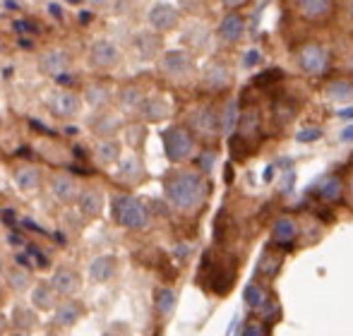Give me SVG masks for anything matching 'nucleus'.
<instances>
[{
    "label": "nucleus",
    "instance_id": "f257e3e1",
    "mask_svg": "<svg viewBox=\"0 0 353 336\" xmlns=\"http://www.w3.org/2000/svg\"><path fill=\"white\" fill-rule=\"evenodd\" d=\"M207 182L200 173L183 171L176 173L171 180L166 182V197L176 209L181 211H192L205 202L207 197Z\"/></svg>",
    "mask_w": 353,
    "mask_h": 336
},
{
    "label": "nucleus",
    "instance_id": "f03ea898",
    "mask_svg": "<svg viewBox=\"0 0 353 336\" xmlns=\"http://www.w3.org/2000/svg\"><path fill=\"white\" fill-rule=\"evenodd\" d=\"M163 147H166V156L171 161H183L192 154L195 149V140L185 127H168L163 132Z\"/></svg>",
    "mask_w": 353,
    "mask_h": 336
},
{
    "label": "nucleus",
    "instance_id": "7ed1b4c3",
    "mask_svg": "<svg viewBox=\"0 0 353 336\" xmlns=\"http://www.w3.org/2000/svg\"><path fill=\"white\" fill-rule=\"evenodd\" d=\"M116 219L125 229H144L149 221L147 207L135 197H121L116 202Z\"/></svg>",
    "mask_w": 353,
    "mask_h": 336
},
{
    "label": "nucleus",
    "instance_id": "20e7f679",
    "mask_svg": "<svg viewBox=\"0 0 353 336\" xmlns=\"http://www.w3.org/2000/svg\"><path fill=\"white\" fill-rule=\"evenodd\" d=\"M296 61H298V65H301V70L307 72V75H322V72L327 70L330 56H327V51L320 43H305V46L298 48Z\"/></svg>",
    "mask_w": 353,
    "mask_h": 336
},
{
    "label": "nucleus",
    "instance_id": "39448f33",
    "mask_svg": "<svg viewBox=\"0 0 353 336\" xmlns=\"http://www.w3.org/2000/svg\"><path fill=\"white\" fill-rule=\"evenodd\" d=\"M178 19H181L178 10L168 3H157L149 10V24H152L154 29H159V32H171L178 24Z\"/></svg>",
    "mask_w": 353,
    "mask_h": 336
},
{
    "label": "nucleus",
    "instance_id": "423d86ee",
    "mask_svg": "<svg viewBox=\"0 0 353 336\" xmlns=\"http://www.w3.org/2000/svg\"><path fill=\"white\" fill-rule=\"evenodd\" d=\"M89 58H92V63L97 67H103V70H108V67H116L118 65V61H121V51L116 48V43L101 39V41H97L92 46V51H89Z\"/></svg>",
    "mask_w": 353,
    "mask_h": 336
},
{
    "label": "nucleus",
    "instance_id": "0eeeda50",
    "mask_svg": "<svg viewBox=\"0 0 353 336\" xmlns=\"http://www.w3.org/2000/svg\"><path fill=\"white\" fill-rule=\"evenodd\" d=\"M48 106H51V111L56 113V116L72 118L79 113V98L74 96L72 92H63V89H58V92H53L51 96H48Z\"/></svg>",
    "mask_w": 353,
    "mask_h": 336
},
{
    "label": "nucleus",
    "instance_id": "6e6552de",
    "mask_svg": "<svg viewBox=\"0 0 353 336\" xmlns=\"http://www.w3.org/2000/svg\"><path fill=\"white\" fill-rule=\"evenodd\" d=\"M68 65H70V58H68L65 51H58V48L46 51L41 58H39V67H41V72L43 75H51V77H61L63 72L68 70Z\"/></svg>",
    "mask_w": 353,
    "mask_h": 336
},
{
    "label": "nucleus",
    "instance_id": "1a4fd4ad",
    "mask_svg": "<svg viewBox=\"0 0 353 336\" xmlns=\"http://www.w3.org/2000/svg\"><path fill=\"white\" fill-rule=\"evenodd\" d=\"M161 67L166 75L171 77H185L188 72L192 70V63H190V56L183 51H168L161 61Z\"/></svg>",
    "mask_w": 353,
    "mask_h": 336
},
{
    "label": "nucleus",
    "instance_id": "9d476101",
    "mask_svg": "<svg viewBox=\"0 0 353 336\" xmlns=\"http://www.w3.org/2000/svg\"><path fill=\"white\" fill-rule=\"evenodd\" d=\"M243 32H245V19L236 12L226 14V17L221 19V24H219V36L226 43H236L238 39L243 36Z\"/></svg>",
    "mask_w": 353,
    "mask_h": 336
},
{
    "label": "nucleus",
    "instance_id": "9b49d317",
    "mask_svg": "<svg viewBox=\"0 0 353 336\" xmlns=\"http://www.w3.org/2000/svg\"><path fill=\"white\" fill-rule=\"evenodd\" d=\"M51 192L56 195V200L65 202V204L79 200V187H77V182H74V178H70V176H56L53 178Z\"/></svg>",
    "mask_w": 353,
    "mask_h": 336
},
{
    "label": "nucleus",
    "instance_id": "f8f14e48",
    "mask_svg": "<svg viewBox=\"0 0 353 336\" xmlns=\"http://www.w3.org/2000/svg\"><path fill=\"white\" fill-rule=\"evenodd\" d=\"M51 286L56 288V293H61V295H74L79 291V286H82V281H79V276L74 274V271L61 269L53 274Z\"/></svg>",
    "mask_w": 353,
    "mask_h": 336
},
{
    "label": "nucleus",
    "instance_id": "ddd939ff",
    "mask_svg": "<svg viewBox=\"0 0 353 336\" xmlns=\"http://www.w3.org/2000/svg\"><path fill=\"white\" fill-rule=\"evenodd\" d=\"M140 108H142V116L147 118V120H163V118L171 116V103L161 96L144 98Z\"/></svg>",
    "mask_w": 353,
    "mask_h": 336
},
{
    "label": "nucleus",
    "instance_id": "4468645a",
    "mask_svg": "<svg viewBox=\"0 0 353 336\" xmlns=\"http://www.w3.org/2000/svg\"><path fill=\"white\" fill-rule=\"evenodd\" d=\"M192 127H195L197 132H202V135H212L214 130H216V125H219V118H216V113L212 111V108H200V111H195L192 113Z\"/></svg>",
    "mask_w": 353,
    "mask_h": 336
},
{
    "label": "nucleus",
    "instance_id": "2eb2a0df",
    "mask_svg": "<svg viewBox=\"0 0 353 336\" xmlns=\"http://www.w3.org/2000/svg\"><path fill=\"white\" fill-rule=\"evenodd\" d=\"M79 209L87 216H99L103 211V195L99 190H84L79 195Z\"/></svg>",
    "mask_w": 353,
    "mask_h": 336
},
{
    "label": "nucleus",
    "instance_id": "dca6fc26",
    "mask_svg": "<svg viewBox=\"0 0 353 336\" xmlns=\"http://www.w3.org/2000/svg\"><path fill=\"white\" fill-rule=\"evenodd\" d=\"M113 271H116V260L113 257H97V260L89 264V276H92L94 281H108L113 276Z\"/></svg>",
    "mask_w": 353,
    "mask_h": 336
},
{
    "label": "nucleus",
    "instance_id": "f3484780",
    "mask_svg": "<svg viewBox=\"0 0 353 336\" xmlns=\"http://www.w3.org/2000/svg\"><path fill=\"white\" fill-rule=\"evenodd\" d=\"M325 94H327V98H330V101L353 103V82H349V80H336V82L327 84Z\"/></svg>",
    "mask_w": 353,
    "mask_h": 336
},
{
    "label": "nucleus",
    "instance_id": "a211bd4d",
    "mask_svg": "<svg viewBox=\"0 0 353 336\" xmlns=\"http://www.w3.org/2000/svg\"><path fill=\"white\" fill-rule=\"evenodd\" d=\"M298 238V224L293 219H279L274 224V243L291 245Z\"/></svg>",
    "mask_w": 353,
    "mask_h": 336
},
{
    "label": "nucleus",
    "instance_id": "6ab92c4d",
    "mask_svg": "<svg viewBox=\"0 0 353 336\" xmlns=\"http://www.w3.org/2000/svg\"><path fill=\"white\" fill-rule=\"evenodd\" d=\"M14 180H17L19 190L34 192L39 187V182H41V173H39V168H34V166H22L17 173H14Z\"/></svg>",
    "mask_w": 353,
    "mask_h": 336
},
{
    "label": "nucleus",
    "instance_id": "aec40b11",
    "mask_svg": "<svg viewBox=\"0 0 353 336\" xmlns=\"http://www.w3.org/2000/svg\"><path fill=\"white\" fill-rule=\"evenodd\" d=\"M32 303L37 310H51L53 303H56V288H53V286H46V284L34 286Z\"/></svg>",
    "mask_w": 353,
    "mask_h": 336
},
{
    "label": "nucleus",
    "instance_id": "412c9836",
    "mask_svg": "<svg viewBox=\"0 0 353 336\" xmlns=\"http://www.w3.org/2000/svg\"><path fill=\"white\" fill-rule=\"evenodd\" d=\"M330 5H332V0H296V8L310 19L327 14L330 12Z\"/></svg>",
    "mask_w": 353,
    "mask_h": 336
},
{
    "label": "nucleus",
    "instance_id": "4be33fe9",
    "mask_svg": "<svg viewBox=\"0 0 353 336\" xmlns=\"http://www.w3.org/2000/svg\"><path fill=\"white\" fill-rule=\"evenodd\" d=\"M118 178L125 182H137L142 178V166L135 156H125L121 161V168H118Z\"/></svg>",
    "mask_w": 353,
    "mask_h": 336
},
{
    "label": "nucleus",
    "instance_id": "5701e85b",
    "mask_svg": "<svg viewBox=\"0 0 353 336\" xmlns=\"http://www.w3.org/2000/svg\"><path fill=\"white\" fill-rule=\"evenodd\" d=\"M228 80H231V75H228V70L221 65V63H214V65L207 67L205 82L210 84L212 89H223L228 84Z\"/></svg>",
    "mask_w": 353,
    "mask_h": 336
},
{
    "label": "nucleus",
    "instance_id": "b1692460",
    "mask_svg": "<svg viewBox=\"0 0 353 336\" xmlns=\"http://www.w3.org/2000/svg\"><path fill=\"white\" fill-rule=\"evenodd\" d=\"M79 315H82V308H79L77 303H65L56 310V322L61 324V327H72L79 319Z\"/></svg>",
    "mask_w": 353,
    "mask_h": 336
},
{
    "label": "nucleus",
    "instance_id": "393cba45",
    "mask_svg": "<svg viewBox=\"0 0 353 336\" xmlns=\"http://www.w3.org/2000/svg\"><path fill=\"white\" fill-rule=\"evenodd\" d=\"M118 156H121V145H118L116 140H103V142H99V147H97V159L101 161V164H113V161H118Z\"/></svg>",
    "mask_w": 353,
    "mask_h": 336
},
{
    "label": "nucleus",
    "instance_id": "a878e982",
    "mask_svg": "<svg viewBox=\"0 0 353 336\" xmlns=\"http://www.w3.org/2000/svg\"><path fill=\"white\" fill-rule=\"evenodd\" d=\"M243 300H245L248 308L260 310V308H265V303H267V293L260 284H248L245 293H243Z\"/></svg>",
    "mask_w": 353,
    "mask_h": 336
},
{
    "label": "nucleus",
    "instance_id": "bb28decb",
    "mask_svg": "<svg viewBox=\"0 0 353 336\" xmlns=\"http://www.w3.org/2000/svg\"><path fill=\"white\" fill-rule=\"evenodd\" d=\"M12 322H14V329H19V332H29V329L37 324V317H34L32 310L27 308H14L12 310Z\"/></svg>",
    "mask_w": 353,
    "mask_h": 336
},
{
    "label": "nucleus",
    "instance_id": "cd10ccee",
    "mask_svg": "<svg viewBox=\"0 0 353 336\" xmlns=\"http://www.w3.org/2000/svg\"><path fill=\"white\" fill-rule=\"evenodd\" d=\"M154 303H157V310L161 315H171L173 308H176V293H173L171 288H159Z\"/></svg>",
    "mask_w": 353,
    "mask_h": 336
},
{
    "label": "nucleus",
    "instance_id": "c85d7f7f",
    "mask_svg": "<svg viewBox=\"0 0 353 336\" xmlns=\"http://www.w3.org/2000/svg\"><path fill=\"white\" fill-rule=\"evenodd\" d=\"M341 190H344V187H341V180L336 176H330L320 182V195L325 197V200H339Z\"/></svg>",
    "mask_w": 353,
    "mask_h": 336
},
{
    "label": "nucleus",
    "instance_id": "c756f323",
    "mask_svg": "<svg viewBox=\"0 0 353 336\" xmlns=\"http://www.w3.org/2000/svg\"><path fill=\"white\" fill-rule=\"evenodd\" d=\"M279 266H281V255H272V252H267L265 257H262V262H260V266H257V271L260 274H265V276H274L276 271H279Z\"/></svg>",
    "mask_w": 353,
    "mask_h": 336
},
{
    "label": "nucleus",
    "instance_id": "7c9ffc66",
    "mask_svg": "<svg viewBox=\"0 0 353 336\" xmlns=\"http://www.w3.org/2000/svg\"><path fill=\"white\" fill-rule=\"evenodd\" d=\"M121 98H123V106L125 108H137L142 106V94L137 87H125L121 92Z\"/></svg>",
    "mask_w": 353,
    "mask_h": 336
},
{
    "label": "nucleus",
    "instance_id": "2f4dec72",
    "mask_svg": "<svg viewBox=\"0 0 353 336\" xmlns=\"http://www.w3.org/2000/svg\"><path fill=\"white\" fill-rule=\"evenodd\" d=\"M157 39L154 36H147V34H140V36H137V48H140V53L144 58H152L154 53H157Z\"/></svg>",
    "mask_w": 353,
    "mask_h": 336
},
{
    "label": "nucleus",
    "instance_id": "473e14b6",
    "mask_svg": "<svg viewBox=\"0 0 353 336\" xmlns=\"http://www.w3.org/2000/svg\"><path fill=\"white\" fill-rule=\"evenodd\" d=\"M106 98H108V92L103 87H99V84H92V87H87V101L92 103V106H101Z\"/></svg>",
    "mask_w": 353,
    "mask_h": 336
},
{
    "label": "nucleus",
    "instance_id": "72a5a7b5",
    "mask_svg": "<svg viewBox=\"0 0 353 336\" xmlns=\"http://www.w3.org/2000/svg\"><path fill=\"white\" fill-rule=\"evenodd\" d=\"M236 123H238V106L236 101H231L226 106V111H223V132H231Z\"/></svg>",
    "mask_w": 353,
    "mask_h": 336
},
{
    "label": "nucleus",
    "instance_id": "f704fd0d",
    "mask_svg": "<svg viewBox=\"0 0 353 336\" xmlns=\"http://www.w3.org/2000/svg\"><path fill=\"white\" fill-rule=\"evenodd\" d=\"M10 284L14 286V291H27L29 288V276H27V271H22V269L12 271V274H10Z\"/></svg>",
    "mask_w": 353,
    "mask_h": 336
},
{
    "label": "nucleus",
    "instance_id": "c9c22d12",
    "mask_svg": "<svg viewBox=\"0 0 353 336\" xmlns=\"http://www.w3.org/2000/svg\"><path fill=\"white\" fill-rule=\"evenodd\" d=\"M296 137H298V142H303V145H305V142H317L322 137V130L320 127H305V130H301Z\"/></svg>",
    "mask_w": 353,
    "mask_h": 336
},
{
    "label": "nucleus",
    "instance_id": "e433bc0d",
    "mask_svg": "<svg viewBox=\"0 0 353 336\" xmlns=\"http://www.w3.org/2000/svg\"><path fill=\"white\" fill-rule=\"evenodd\" d=\"M94 127H97L101 135H108V132H113L118 127V120L113 116H103V125H94Z\"/></svg>",
    "mask_w": 353,
    "mask_h": 336
},
{
    "label": "nucleus",
    "instance_id": "4c0bfd02",
    "mask_svg": "<svg viewBox=\"0 0 353 336\" xmlns=\"http://www.w3.org/2000/svg\"><path fill=\"white\" fill-rule=\"evenodd\" d=\"M243 334L245 336H265L267 334V324H260V322H252V324H248L245 329H243Z\"/></svg>",
    "mask_w": 353,
    "mask_h": 336
},
{
    "label": "nucleus",
    "instance_id": "58836bf2",
    "mask_svg": "<svg viewBox=\"0 0 353 336\" xmlns=\"http://www.w3.org/2000/svg\"><path fill=\"white\" fill-rule=\"evenodd\" d=\"M212 161H214V151H205V154H202V159H200V168H202V171H210Z\"/></svg>",
    "mask_w": 353,
    "mask_h": 336
},
{
    "label": "nucleus",
    "instance_id": "ea45409f",
    "mask_svg": "<svg viewBox=\"0 0 353 336\" xmlns=\"http://www.w3.org/2000/svg\"><path fill=\"white\" fill-rule=\"evenodd\" d=\"M260 51H250V53H248V56H245V67H252V65H255V63H260Z\"/></svg>",
    "mask_w": 353,
    "mask_h": 336
},
{
    "label": "nucleus",
    "instance_id": "a19ab883",
    "mask_svg": "<svg viewBox=\"0 0 353 336\" xmlns=\"http://www.w3.org/2000/svg\"><path fill=\"white\" fill-rule=\"evenodd\" d=\"M176 257L178 260H188V257H190V245H178L176 248Z\"/></svg>",
    "mask_w": 353,
    "mask_h": 336
},
{
    "label": "nucleus",
    "instance_id": "79ce46f5",
    "mask_svg": "<svg viewBox=\"0 0 353 336\" xmlns=\"http://www.w3.org/2000/svg\"><path fill=\"white\" fill-rule=\"evenodd\" d=\"M341 140H344V142H353V123H351L349 127H346L344 132H341Z\"/></svg>",
    "mask_w": 353,
    "mask_h": 336
},
{
    "label": "nucleus",
    "instance_id": "37998d69",
    "mask_svg": "<svg viewBox=\"0 0 353 336\" xmlns=\"http://www.w3.org/2000/svg\"><path fill=\"white\" fill-rule=\"evenodd\" d=\"M339 118H344V120H351V118H353V106L344 108V111H339Z\"/></svg>",
    "mask_w": 353,
    "mask_h": 336
},
{
    "label": "nucleus",
    "instance_id": "c03bdc74",
    "mask_svg": "<svg viewBox=\"0 0 353 336\" xmlns=\"http://www.w3.org/2000/svg\"><path fill=\"white\" fill-rule=\"evenodd\" d=\"M223 5H228V8H241L243 3H245V0H221Z\"/></svg>",
    "mask_w": 353,
    "mask_h": 336
},
{
    "label": "nucleus",
    "instance_id": "a18cd8bd",
    "mask_svg": "<svg viewBox=\"0 0 353 336\" xmlns=\"http://www.w3.org/2000/svg\"><path fill=\"white\" fill-rule=\"evenodd\" d=\"M92 5H97V8H106V5H111L113 0H89Z\"/></svg>",
    "mask_w": 353,
    "mask_h": 336
},
{
    "label": "nucleus",
    "instance_id": "49530a36",
    "mask_svg": "<svg viewBox=\"0 0 353 336\" xmlns=\"http://www.w3.org/2000/svg\"><path fill=\"white\" fill-rule=\"evenodd\" d=\"M5 332V317H3V313H0V334Z\"/></svg>",
    "mask_w": 353,
    "mask_h": 336
},
{
    "label": "nucleus",
    "instance_id": "de8ad7c7",
    "mask_svg": "<svg viewBox=\"0 0 353 336\" xmlns=\"http://www.w3.org/2000/svg\"><path fill=\"white\" fill-rule=\"evenodd\" d=\"M351 190H353V180H351Z\"/></svg>",
    "mask_w": 353,
    "mask_h": 336
}]
</instances>
